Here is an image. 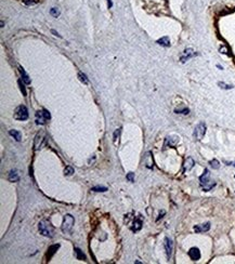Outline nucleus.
Here are the masks:
<instances>
[{
  "label": "nucleus",
  "mask_w": 235,
  "mask_h": 264,
  "mask_svg": "<svg viewBox=\"0 0 235 264\" xmlns=\"http://www.w3.org/2000/svg\"><path fill=\"white\" fill-rule=\"evenodd\" d=\"M200 186L203 187V189H204L205 192L210 191L216 185L215 182L210 181V172H209L208 169H205L204 173L200 176Z\"/></svg>",
  "instance_id": "nucleus-1"
},
{
  "label": "nucleus",
  "mask_w": 235,
  "mask_h": 264,
  "mask_svg": "<svg viewBox=\"0 0 235 264\" xmlns=\"http://www.w3.org/2000/svg\"><path fill=\"white\" fill-rule=\"evenodd\" d=\"M74 216L72 214H65L64 215V220H63V224H62V232L65 234L71 233L72 228L74 226Z\"/></svg>",
  "instance_id": "nucleus-2"
},
{
  "label": "nucleus",
  "mask_w": 235,
  "mask_h": 264,
  "mask_svg": "<svg viewBox=\"0 0 235 264\" xmlns=\"http://www.w3.org/2000/svg\"><path fill=\"white\" fill-rule=\"evenodd\" d=\"M14 118L16 120H21L24 121L26 120L28 118V111H27V107L25 105H20L18 107L15 108L14 111Z\"/></svg>",
  "instance_id": "nucleus-3"
},
{
  "label": "nucleus",
  "mask_w": 235,
  "mask_h": 264,
  "mask_svg": "<svg viewBox=\"0 0 235 264\" xmlns=\"http://www.w3.org/2000/svg\"><path fill=\"white\" fill-rule=\"evenodd\" d=\"M39 232L46 237H52L53 236V228L46 221H41L39 223Z\"/></svg>",
  "instance_id": "nucleus-4"
},
{
  "label": "nucleus",
  "mask_w": 235,
  "mask_h": 264,
  "mask_svg": "<svg viewBox=\"0 0 235 264\" xmlns=\"http://www.w3.org/2000/svg\"><path fill=\"white\" fill-rule=\"evenodd\" d=\"M51 118V115L48 111L46 109H42V111H38L36 113V122L38 125H44L48 120H50Z\"/></svg>",
  "instance_id": "nucleus-5"
},
{
  "label": "nucleus",
  "mask_w": 235,
  "mask_h": 264,
  "mask_svg": "<svg viewBox=\"0 0 235 264\" xmlns=\"http://www.w3.org/2000/svg\"><path fill=\"white\" fill-rule=\"evenodd\" d=\"M205 133H206V125H205V122H200L194 130V138L200 141L204 138Z\"/></svg>",
  "instance_id": "nucleus-6"
},
{
  "label": "nucleus",
  "mask_w": 235,
  "mask_h": 264,
  "mask_svg": "<svg viewBox=\"0 0 235 264\" xmlns=\"http://www.w3.org/2000/svg\"><path fill=\"white\" fill-rule=\"evenodd\" d=\"M165 249H166V253H167V259H170L171 258V254H172V250H173V242L172 240L169 237L165 238V242H164Z\"/></svg>",
  "instance_id": "nucleus-7"
},
{
  "label": "nucleus",
  "mask_w": 235,
  "mask_h": 264,
  "mask_svg": "<svg viewBox=\"0 0 235 264\" xmlns=\"http://www.w3.org/2000/svg\"><path fill=\"white\" fill-rule=\"evenodd\" d=\"M44 132H39L38 134L36 135L35 138V144H34V146H35V149L37 151V149H39L40 147H42V145H44Z\"/></svg>",
  "instance_id": "nucleus-8"
},
{
  "label": "nucleus",
  "mask_w": 235,
  "mask_h": 264,
  "mask_svg": "<svg viewBox=\"0 0 235 264\" xmlns=\"http://www.w3.org/2000/svg\"><path fill=\"white\" fill-rule=\"evenodd\" d=\"M179 142V139L178 136H167L166 140H165V144L164 147H172V146H176L177 143Z\"/></svg>",
  "instance_id": "nucleus-9"
},
{
  "label": "nucleus",
  "mask_w": 235,
  "mask_h": 264,
  "mask_svg": "<svg viewBox=\"0 0 235 264\" xmlns=\"http://www.w3.org/2000/svg\"><path fill=\"white\" fill-rule=\"evenodd\" d=\"M195 165V161L192 157H187L183 164V172H186V171H190L194 167Z\"/></svg>",
  "instance_id": "nucleus-10"
},
{
  "label": "nucleus",
  "mask_w": 235,
  "mask_h": 264,
  "mask_svg": "<svg viewBox=\"0 0 235 264\" xmlns=\"http://www.w3.org/2000/svg\"><path fill=\"white\" fill-rule=\"evenodd\" d=\"M189 255H190V258H191L193 261H197V260H200V249H198V248H196V247L191 248L190 251H189Z\"/></svg>",
  "instance_id": "nucleus-11"
},
{
  "label": "nucleus",
  "mask_w": 235,
  "mask_h": 264,
  "mask_svg": "<svg viewBox=\"0 0 235 264\" xmlns=\"http://www.w3.org/2000/svg\"><path fill=\"white\" fill-rule=\"evenodd\" d=\"M209 229H210V223L209 222L194 226V231H195L196 233H203V232H207Z\"/></svg>",
  "instance_id": "nucleus-12"
},
{
  "label": "nucleus",
  "mask_w": 235,
  "mask_h": 264,
  "mask_svg": "<svg viewBox=\"0 0 235 264\" xmlns=\"http://www.w3.org/2000/svg\"><path fill=\"white\" fill-rule=\"evenodd\" d=\"M194 55H196V53L193 51V49H186L184 52H183V55L181 56V62L182 63H184V62H186L189 58H191L192 56H194Z\"/></svg>",
  "instance_id": "nucleus-13"
},
{
  "label": "nucleus",
  "mask_w": 235,
  "mask_h": 264,
  "mask_svg": "<svg viewBox=\"0 0 235 264\" xmlns=\"http://www.w3.org/2000/svg\"><path fill=\"white\" fill-rule=\"evenodd\" d=\"M8 180L11 181V182H16L20 180V174H18V170H11L9 172V175H8Z\"/></svg>",
  "instance_id": "nucleus-14"
},
{
  "label": "nucleus",
  "mask_w": 235,
  "mask_h": 264,
  "mask_svg": "<svg viewBox=\"0 0 235 264\" xmlns=\"http://www.w3.org/2000/svg\"><path fill=\"white\" fill-rule=\"evenodd\" d=\"M142 220L140 219V218H138V219L134 220V222H133V226L131 227V231L132 232H139L141 228H142Z\"/></svg>",
  "instance_id": "nucleus-15"
},
{
  "label": "nucleus",
  "mask_w": 235,
  "mask_h": 264,
  "mask_svg": "<svg viewBox=\"0 0 235 264\" xmlns=\"http://www.w3.org/2000/svg\"><path fill=\"white\" fill-rule=\"evenodd\" d=\"M60 248V245H52V246L49 247V249H48V254H47V258H48V260H50L51 258H52V255L58 251V249Z\"/></svg>",
  "instance_id": "nucleus-16"
},
{
  "label": "nucleus",
  "mask_w": 235,
  "mask_h": 264,
  "mask_svg": "<svg viewBox=\"0 0 235 264\" xmlns=\"http://www.w3.org/2000/svg\"><path fill=\"white\" fill-rule=\"evenodd\" d=\"M20 73H21V76H22V80L25 85H29L31 83V79H29V76L26 74V72L23 69L21 66H20Z\"/></svg>",
  "instance_id": "nucleus-17"
},
{
  "label": "nucleus",
  "mask_w": 235,
  "mask_h": 264,
  "mask_svg": "<svg viewBox=\"0 0 235 264\" xmlns=\"http://www.w3.org/2000/svg\"><path fill=\"white\" fill-rule=\"evenodd\" d=\"M9 134L11 135L12 138H14L15 141H18V142H20V141L22 140V134H21V132L18 131V130H10Z\"/></svg>",
  "instance_id": "nucleus-18"
},
{
  "label": "nucleus",
  "mask_w": 235,
  "mask_h": 264,
  "mask_svg": "<svg viewBox=\"0 0 235 264\" xmlns=\"http://www.w3.org/2000/svg\"><path fill=\"white\" fill-rule=\"evenodd\" d=\"M145 165L148 169H152L153 168V158H152V154L150 152L146 153V156H145Z\"/></svg>",
  "instance_id": "nucleus-19"
},
{
  "label": "nucleus",
  "mask_w": 235,
  "mask_h": 264,
  "mask_svg": "<svg viewBox=\"0 0 235 264\" xmlns=\"http://www.w3.org/2000/svg\"><path fill=\"white\" fill-rule=\"evenodd\" d=\"M157 43H159L160 45H164V47H169L170 45V40L167 36L166 37H161L160 39L157 40Z\"/></svg>",
  "instance_id": "nucleus-20"
},
{
  "label": "nucleus",
  "mask_w": 235,
  "mask_h": 264,
  "mask_svg": "<svg viewBox=\"0 0 235 264\" xmlns=\"http://www.w3.org/2000/svg\"><path fill=\"white\" fill-rule=\"evenodd\" d=\"M75 253H76V258H77V260H86V255L82 253V251L80 250L79 248H76Z\"/></svg>",
  "instance_id": "nucleus-21"
},
{
  "label": "nucleus",
  "mask_w": 235,
  "mask_h": 264,
  "mask_svg": "<svg viewBox=\"0 0 235 264\" xmlns=\"http://www.w3.org/2000/svg\"><path fill=\"white\" fill-rule=\"evenodd\" d=\"M78 77H79V80L81 81V82H84V85H87V83H88V82H89L88 78H87V76L84 75V73L78 72Z\"/></svg>",
  "instance_id": "nucleus-22"
},
{
  "label": "nucleus",
  "mask_w": 235,
  "mask_h": 264,
  "mask_svg": "<svg viewBox=\"0 0 235 264\" xmlns=\"http://www.w3.org/2000/svg\"><path fill=\"white\" fill-rule=\"evenodd\" d=\"M209 165L213 167V169H219L220 168V162L217 160V159H213V160L209 161Z\"/></svg>",
  "instance_id": "nucleus-23"
},
{
  "label": "nucleus",
  "mask_w": 235,
  "mask_h": 264,
  "mask_svg": "<svg viewBox=\"0 0 235 264\" xmlns=\"http://www.w3.org/2000/svg\"><path fill=\"white\" fill-rule=\"evenodd\" d=\"M91 191H93V192H106L107 187H105V186H94V187L91 188Z\"/></svg>",
  "instance_id": "nucleus-24"
},
{
  "label": "nucleus",
  "mask_w": 235,
  "mask_h": 264,
  "mask_svg": "<svg viewBox=\"0 0 235 264\" xmlns=\"http://www.w3.org/2000/svg\"><path fill=\"white\" fill-rule=\"evenodd\" d=\"M218 86L221 88V89H225V90H229V89H232L233 88V86L232 85H226V83H224V82H218Z\"/></svg>",
  "instance_id": "nucleus-25"
},
{
  "label": "nucleus",
  "mask_w": 235,
  "mask_h": 264,
  "mask_svg": "<svg viewBox=\"0 0 235 264\" xmlns=\"http://www.w3.org/2000/svg\"><path fill=\"white\" fill-rule=\"evenodd\" d=\"M75 171H74V168L73 167H66L65 168V170H64V173H65V175H72L73 173H74Z\"/></svg>",
  "instance_id": "nucleus-26"
},
{
  "label": "nucleus",
  "mask_w": 235,
  "mask_h": 264,
  "mask_svg": "<svg viewBox=\"0 0 235 264\" xmlns=\"http://www.w3.org/2000/svg\"><path fill=\"white\" fill-rule=\"evenodd\" d=\"M50 14L52 16H54V18H58L59 15H60V10H58L57 8H52V9L50 10Z\"/></svg>",
  "instance_id": "nucleus-27"
},
{
  "label": "nucleus",
  "mask_w": 235,
  "mask_h": 264,
  "mask_svg": "<svg viewBox=\"0 0 235 264\" xmlns=\"http://www.w3.org/2000/svg\"><path fill=\"white\" fill-rule=\"evenodd\" d=\"M119 134H120V129H117L114 132V136H113V141H114V143H117V140H118V138H119Z\"/></svg>",
  "instance_id": "nucleus-28"
},
{
  "label": "nucleus",
  "mask_w": 235,
  "mask_h": 264,
  "mask_svg": "<svg viewBox=\"0 0 235 264\" xmlns=\"http://www.w3.org/2000/svg\"><path fill=\"white\" fill-rule=\"evenodd\" d=\"M38 2V0H24V3L26 5H35Z\"/></svg>",
  "instance_id": "nucleus-29"
},
{
  "label": "nucleus",
  "mask_w": 235,
  "mask_h": 264,
  "mask_svg": "<svg viewBox=\"0 0 235 264\" xmlns=\"http://www.w3.org/2000/svg\"><path fill=\"white\" fill-rule=\"evenodd\" d=\"M174 112L177 113V114H184V115H186V114H189V108H183V109H176Z\"/></svg>",
  "instance_id": "nucleus-30"
},
{
  "label": "nucleus",
  "mask_w": 235,
  "mask_h": 264,
  "mask_svg": "<svg viewBox=\"0 0 235 264\" xmlns=\"http://www.w3.org/2000/svg\"><path fill=\"white\" fill-rule=\"evenodd\" d=\"M127 180L130 181V182H133V181H134V173H132V172H129L128 174H127Z\"/></svg>",
  "instance_id": "nucleus-31"
},
{
  "label": "nucleus",
  "mask_w": 235,
  "mask_h": 264,
  "mask_svg": "<svg viewBox=\"0 0 235 264\" xmlns=\"http://www.w3.org/2000/svg\"><path fill=\"white\" fill-rule=\"evenodd\" d=\"M18 86L21 87V90H22L23 94H24V95H26V90H25V88H24V86L22 85V81H21V80L18 81Z\"/></svg>",
  "instance_id": "nucleus-32"
},
{
  "label": "nucleus",
  "mask_w": 235,
  "mask_h": 264,
  "mask_svg": "<svg viewBox=\"0 0 235 264\" xmlns=\"http://www.w3.org/2000/svg\"><path fill=\"white\" fill-rule=\"evenodd\" d=\"M220 52H221V53L229 54V52H228V50H226V48H225V47H221V48H220Z\"/></svg>",
  "instance_id": "nucleus-33"
},
{
  "label": "nucleus",
  "mask_w": 235,
  "mask_h": 264,
  "mask_svg": "<svg viewBox=\"0 0 235 264\" xmlns=\"http://www.w3.org/2000/svg\"><path fill=\"white\" fill-rule=\"evenodd\" d=\"M51 33H52V34H54V36H59V37H61V36H60V35H59V33H57V31H54V29H52V31H51Z\"/></svg>",
  "instance_id": "nucleus-34"
},
{
  "label": "nucleus",
  "mask_w": 235,
  "mask_h": 264,
  "mask_svg": "<svg viewBox=\"0 0 235 264\" xmlns=\"http://www.w3.org/2000/svg\"><path fill=\"white\" fill-rule=\"evenodd\" d=\"M107 3H108V8H112V5H113V2H112V0H107Z\"/></svg>",
  "instance_id": "nucleus-35"
},
{
  "label": "nucleus",
  "mask_w": 235,
  "mask_h": 264,
  "mask_svg": "<svg viewBox=\"0 0 235 264\" xmlns=\"http://www.w3.org/2000/svg\"><path fill=\"white\" fill-rule=\"evenodd\" d=\"M164 214H165V211H163V212H161V213L159 214V216H158V219H157V220H159L160 218H163V215H164Z\"/></svg>",
  "instance_id": "nucleus-36"
},
{
  "label": "nucleus",
  "mask_w": 235,
  "mask_h": 264,
  "mask_svg": "<svg viewBox=\"0 0 235 264\" xmlns=\"http://www.w3.org/2000/svg\"><path fill=\"white\" fill-rule=\"evenodd\" d=\"M229 165H232V166L235 167V161H234V162H231V164H229Z\"/></svg>",
  "instance_id": "nucleus-37"
}]
</instances>
